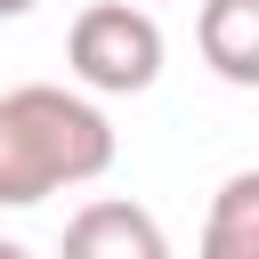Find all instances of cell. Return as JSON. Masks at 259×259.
I'll return each mask as SVG.
<instances>
[{
	"label": "cell",
	"mask_w": 259,
	"mask_h": 259,
	"mask_svg": "<svg viewBox=\"0 0 259 259\" xmlns=\"http://www.w3.org/2000/svg\"><path fill=\"white\" fill-rule=\"evenodd\" d=\"M113 170V121L57 81L0 89V210H32L57 186H89Z\"/></svg>",
	"instance_id": "1"
},
{
	"label": "cell",
	"mask_w": 259,
	"mask_h": 259,
	"mask_svg": "<svg viewBox=\"0 0 259 259\" xmlns=\"http://www.w3.org/2000/svg\"><path fill=\"white\" fill-rule=\"evenodd\" d=\"M65 65L97 97H138L162 81V24L146 0H89L65 32Z\"/></svg>",
	"instance_id": "2"
},
{
	"label": "cell",
	"mask_w": 259,
	"mask_h": 259,
	"mask_svg": "<svg viewBox=\"0 0 259 259\" xmlns=\"http://www.w3.org/2000/svg\"><path fill=\"white\" fill-rule=\"evenodd\" d=\"M57 259H170V235H162V219H154L146 202L97 194V202H81V210L65 219Z\"/></svg>",
	"instance_id": "3"
},
{
	"label": "cell",
	"mask_w": 259,
	"mask_h": 259,
	"mask_svg": "<svg viewBox=\"0 0 259 259\" xmlns=\"http://www.w3.org/2000/svg\"><path fill=\"white\" fill-rule=\"evenodd\" d=\"M194 49L227 89H259V0H202Z\"/></svg>",
	"instance_id": "4"
},
{
	"label": "cell",
	"mask_w": 259,
	"mask_h": 259,
	"mask_svg": "<svg viewBox=\"0 0 259 259\" xmlns=\"http://www.w3.org/2000/svg\"><path fill=\"white\" fill-rule=\"evenodd\" d=\"M194 259H259V170H235L210 194V219H202Z\"/></svg>",
	"instance_id": "5"
},
{
	"label": "cell",
	"mask_w": 259,
	"mask_h": 259,
	"mask_svg": "<svg viewBox=\"0 0 259 259\" xmlns=\"http://www.w3.org/2000/svg\"><path fill=\"white\" fill-rule=\"evenodd\" d=\"M24 8H40V0H0V16H24Z\"/></svg>",
	"instance_id": "6"
},
{
	"label": "cell",
	"mask_w": 259,
	"mask_h": 259,
	"mask_svg": "<svg viewBox=\"0 0 259 259\" xmlns=\"http://www.w3.org/2000/svg\"><path fill=\"white\" fill-rule=\"evenodd\" d=\"M0 259H32V251H24V243H8V235H0Z\"/></svg>",
	"instance_id": "7"
}]
</instances>
